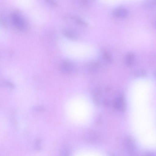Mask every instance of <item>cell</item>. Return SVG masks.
<instances>
[{"mask_svg": "<svg viewBox=\"0 0 156 156\" xmlns=\"http://www.w3.org/2000/svg\"><path fill=\"white\" fill-rule=\"evenodd\" d=\"M1 23L2 26L5 28H7V24L6 22L3 18L1 19Z\"/></svg>", "mask_w": 156, "mask_h": 156, "instance_id": "cell-14", "label": "cell"}, {"mask_svg": "<svg viewBox=\"0 0 156 156\" xmlns=\"http://www.w3.org/2000/svg\"><path fill=\"white\" fill-rule=\"evenodd\" d=\"M123 144L126 151L131 155L137 153V149L133 140L129 136H126L123 140Z\"/></svg>", "mask_w": 156, "mask_h": 156, "instance_id": "cell-2", "label": "cell"}, {"mask_svg": "<svg viewBox=\"0 0 156 156\" xmlns=\"http://www.w3.org/2000/svg\"><path fill=\"white\" fill-rule=\"evenodd\" d=\"M44 1L48 4L54 7L57 6V2L54 0H44Z\"/></svg>", "mask_w": 156, "mask_h": 156, "instance_id": "cell-11", "label": "cell"}, {"mask_svg": "<svg viewBox=\"0 0 156 156\" xmlns=\"http://www.w3.org/2000/svg\"><path fill=\"white\" fill-rule=\"evenodd\" d=\"M75 21L77 23L79 24L83 25L84 26H86L87 25L86 23L84 21L79 18H76L75 19Z\"/></svg>", "mask_w": 156, "mask_h": 156, "instance_id": "cell-12", "label": "cell"}, {"mask_svg": "<svg viewBox=\"0 0 156 156\" xmlns=\"http://www.w3.org/2000/svg\"><path fill=\"white\" fill-rule=\"evenodd\" d=\"M62 33L66 37L69 39L75 40L77 38V36L75 33L68 30L63 29Z\"/></svg>", "mask_w": 156, "mask_h": 156, "instance_id": "cell-7", "label": "cell"}, {"mask_svg": "<svg viewBox=\"0 0 156 156\" xmlns=\"http://www.w3.org/2000/svg\"><path fill=\"white\" fill-rule=\"evenodd\" d=\"M101 92L98 89H96L94 93V98L95 102L98 104L99 103V99L100 98Z\"/></svg>", "mask_w": 156, "mask_h": 156, "instance_id": "cell-9", "label": "cell"}, {"mask_svg": "<svg viewBox=\"0 0 156 156\" xmlns=\"http://www.w3.org/2000/svg\"><path fill=\"white\" fill-rule=\"evenodd\" d=\"M134 59V55L133 53L132 52L128 53L126 55L125 59V62L126 66H129L132 64Z\"/></svg>", "mask_w": 156, "mask_h": 156, "instance_id": "cell-6", "label": "cell"}, {"mask_svg": "<svg viewBox=\"0 0 156 156\" xmlns=\"http://www.w3.org/2000/svg\"><path fill=\"white\" fill-rule=\"evenodd\" d=\"M113 105L116 110L120 111H123L126 109V105L124 98L122 96H119L114 100Z\"/></svg>", "mask_w": 156, "mask_h": 156, "instance_id": "cell-3", "label": "cell"}, {"mask_svg": "<svg viewBox=\"0 0 156 156\" xmlns=\"http://www.w3.org/2000/svg\"><path fill=\"white\" fill-rule=\"evenodd\" d=\"M6 84L9 87L12 88L14 87V85L10 81H7L5 82Z\"/></svg>", "mask_w": 156, "mask_h": 156, "instance_id": "cell-13", "label": "cell"}, {"mask_svg": "<svg viewBox=\"0 0 156 156\" xmlns=\"http://www.w3.org/2000/svg\"><path fill=\"white\" fill-rule=\"evenodd\" d=\"M43 109V108L42 107L40 106L34 108V109L37 110H42Z\"/></svg>", "mask_w": 156, "mask_h": 156, "instance_id": "cell-15", "label": "cell"}, {"mask_svg": "<svg viewBox=\"0 0 156 156\" xmlns=\"http://www.w3.org/2000/svg\"><path fill=\"white\" fill-rule=\"evenodd\" d=\"M98 65L96 63H93L89 67V71L92 73L97 72L98 70Z\"/></svg>", "mask_w": 156, "mask_h": 156, "instance_id": "cell-10", "label": "cell"}, {"mask_svg": "<svg viewBox=\"0 0 156 156\" xmlns=\"http://www.w3.org/2000/svg\"><path fill=\"white\" fill-rule=\"evenodd\" d=\"M102 56L103 59L107 62H111L112 57L111 55L106 49H104L102 51Z\"/></svg>", "mask_w": 156, "mask_h": 156, "instance_id": "cell-8", "label": "cell"}, {"mask_svg": "<svg viewBox=\"0 0 156 156\" xmlns=\"http://www.w3.org/2000/svg\"><path fill=\"white\" fill-rule=\"evenodd\" d=\"M128 14V11L123 6H120L116 9L113 12L114 16L119 18H125Z\"/></svg>", "mask_w": 156, "mask_h": 156, "instance_id": "cell-5", "label": "cell"}, {"mask_svg": "<svg viewBox=\"0 0 156 156\" xmlns=\"http://www.w3.org/2000/svg\"><path fill=\"white\" fill-rule=\"evenodd\" d=\"M155 27L156 28V21H155Z\"/></svg>", "mask_w": 156, "mask_h": 156, "instance_id": "cell-16", "label": "cell"}, {"mask_svg": "<svg viewBox=\"0 0 156 156\" xmlns=\"http://www.w3.org/2000/svg\"><path fill=\"white\" fill-rule=\"evenodd\" d=\"M59 68L61 71L63 73L69 74L72 72L73 66V64L70 62L65 60L61 63Z\"/></svg>", "mask_w": 156, "mask_h": 156, "instance_id": "cell-4", "label": "cell"}, {"mask_svg": "<svg viewBox=\"0 0 156 156\" xmlns=\"http://www.w3.org/2000/svg\"><path fill=\"white\" fill-rule=\"evenodd\" d=\"M10 17L12 23L17 29L23 30L25 28L26 23L20 14L14 13L11 14Z\"/></svg>", "mask_w": 156, "mask_h": 156, "instance_id": "cell-1", "label": "cell"}]
</instances>
